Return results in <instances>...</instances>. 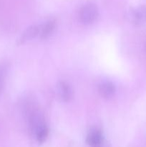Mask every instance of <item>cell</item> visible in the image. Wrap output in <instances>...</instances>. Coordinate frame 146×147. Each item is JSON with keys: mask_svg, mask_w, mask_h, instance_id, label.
Returning a JSON list of instances; mask_svg holds the SVG:
<instances>
[{"mask_svg": "<svg viewBox=\"0 0 146 147\" xmlns=\"http://www.w3.org/2000/svg\"><path fill=\"white\" fill-rule=\"evenodd\" d=\"M99 14L98 8L93 3L83 5L79 11V18L82 24H89L95 21Z\"/></svg>", "mask_w": 146, "mask_h": 147, "instance_id": "obj_1", "label": "cell"}, {"mask_svg": "<svg viewBox=\"0 0 146 147\" xmlns=\"http://www.w3.org/2000/svg\"><path fill=\"white\" fill-rule=\"evenodd\" d=\"M86 142L90 147H104V139L101 130L97 128L90 129Z\"/></svg>", "mask_w": 146, "mask_h": 147, "instance_id": "obj_2", "label": "cell"}, {"mask_svg": "<svg viewBox=\"0 0 146 147\" xmlns=\"http://www.w3.org/2000/svg\"><path fill=\"white\" fill-rule=\"evenodd\" d=\"M57 93L59 98L64 102H70L74 96L72 88L65 81H60L57 84Z\"/></svg>", "mask_w": 146, "mask_h": 147, "instance_id": "obj_3", "label": "cell"}, {"mask_svg": "<svg viewBox=\"0 0 146 147\" xmlns=\"http://www.w3.org/2000/svg\"><path fill=\"white\" fill-rule=\"evenodd\" d=\"M130 21L135 24H142L146 22V4L133 9L130 13Z\"/></svg>", "mask_w": 146, "mask_h": 147, "instance_id": "obj_4", "label": "cell"}, {"mask_svg": "<svg viewBox=\"0 0 146 147\" xmlns=\"http://www.w3.org/2000/svg\"><path fill=\"white\" fill-rule=\"evenodd\" d=\"M40 27L37 25H31L26 29L25 31L22 33L21 37L17 40V45H21L25 44L27 42L33 40L35 38L37 35L40 34Z\"/></svg>", "mask_w": 146, "mask_h": 147, "instance_id": "obj_5", "label": "cell"}, {"mask_svg": "<svg viewBox=\"0 0 146 147\" xmlns=\"http://www.w3.org/2000/svg\"><path fill=\"white\" fill-rule=\"evenodd\" d=\"M116 88L112 82L105 81L102 83L98 87V92L100 96L104 98H110L115 95Z\"/></svg>", "mask_w": 146, "mask_h": 147, "instance_id": "obj_6", "label": "cell"}, {"mask_svg": "<svg viewBox=\"0 0 146 147\" xmlns=\"http://www.w3.org/2000/svg\"><path fill=\"white\" fill-rule=\"evenodd\" d=\"M56 20L54 19L48 20L42 28H40V37L42 40H45L47 39L54 31L56 28Z\"/></svg>", "mask_w": 146, "mask_h": 147, "instance_id": "obj_7", "label": "cell"}, {"mask_svg": "<svg viewBox=\"0 0 146 147\" xmlns=\"http://www.w3.org/2000/svg\"><path fill=\"white\" fill-rule=\"evenodd\" d=\"M36 139L40 144H43L46 140L49 135V129L46 125L42 126L35 132Z\"/></svg>", "mask_w": 146, "mask_h": 147, "instance_id": "obj_8", "label": "cell"}, {"mask_svg": "<svg viewBox=\"0 0 146 147\" xmlns=\"http://www.w3.org/2000/svg\"><path fill=\"white\" fill-rule=\"evenodd\" d=\"M2 82H3V74H2V72L0 70V91H1V87H2Z\"/></svg>", "mask_w": 146, "mask_h": 147, "instance_id": "obj_9", "label": "cell"}]
</instances>
